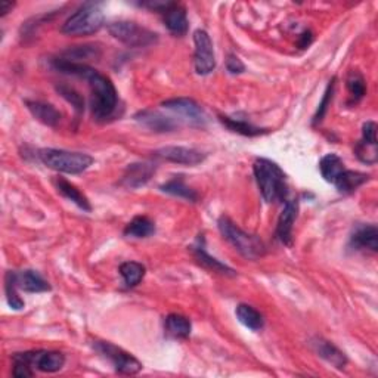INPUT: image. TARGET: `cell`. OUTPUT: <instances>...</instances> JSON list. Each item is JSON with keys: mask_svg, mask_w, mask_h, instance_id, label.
<instances>
[{"mask_svg": "<svg viewBox=\"0 0 378 378\" xmlns=\"http://www.w3.org/2000/svg\"><path fill=\"white\" fill-rule=\"evenodd\" d=\"M54 67L62 74L75 75L85 79L90 87V111L96 122L112 119L119 107V94L107 75L82 62H70L62 58L54 61Z\"/></svg>", "mask_w": 378, "mask_h": 378, "instance_id": "1", "label": "cell"}, {"mask_svg": "<svg viewBox=\"0 0 378 378\" xmlns=\"http://www.w3.org/2000/svg\"><path fill=\"white\" fill-rule=\"evenodd\" d=\"M253 172L260 194L266 203L270 204L286 198V194H289L286 176L275 161L257 159L253 164Z\"/></svg>", "mask_w": 378, "mask_h": 378, "instance_id": "2", "label": "cell"}, {"mask_svg": "<svg viewBox=\"0 0 378 378\" xmlns=\"http://www.w3.org/2000/svg\"><path fill=\"white\" fill-rule=\"evenodd\" d=\"M37 159L52 170L67 175H79L94 164V159L83 152L45 148L38 150Z\"/></svg>", "mask_w": 378, "mask_h": 378, "instance_id": "3", "label": "cell"}, {"mask_svg": "<svg viewBox=\"0 0 378 378\" xmlns=\"http://www.w3.org/2000/svg\"><path fill=\"white\" fill-rule=\"evenodd\" d=\"M219 231L233 249H235L245 259H259L265 254V245L256 235L244 232L237 226L228 216H221L217 221Z\"/></svg>", "mask_w": 378, "mask_h": 378, "instance_id": "4", "label": "cell"}, {"mask_svg": "<svg viewBox=\"0 0 378 378\" xmlns=\"http://www.w3.org/2000/svg\"><path fill=\"white\" fill-rule=\"evenodd\" d=\"M106 17L98 3H85L64 22L61 31L68 36H89L98 33Z\"/></svg>", "mask_w": 378, "mask_h": 378, "instance_id": "5", "label": "cell"}, {"mask_svg": "<svg viewBox=\"0 0 378 378\" xmlns=\"http://www.w3.org/2000/svg\"><path fill=\"white\" fill-rule=\"evenodd\" d=\"M110 34L130 48H147L159 41V36L154 31L142 27L133 21H117L108 25Z\"/></svg>", "mask_w": 378, "mask_h": 378, "instance_id": "6", "label": "cell"}, {"mask_svg": "<svg viewBox=\"0 0 378 378\" xmlns=\"http://www.w3.org/2000/svg\"><path fill=\"white\" fill-rule=\"evenodd\" d=\"M94 349L98 354L111 362L114 370L123 375H135L142 371V363L129 351L110 342H95Z\"/></svg>", "mask_w": 378, "mask_h": 378, "instance_id": "7", "label": "cell"}, {"mask_svg": "<svg viewBox=\"0 0 378 378\" xmlns=\"http://www.w3.org/2000/svg\"><path fill=\"white\" fill-rule=\"evenodd\" d=\"M194 67L197 74L208 75L216 68V57L213 42L205 30H197L194 33Z\"/></svg>", "mask_w": 378, "mask_h": 378, "instance_id": "8", "label": "cell"}, {"mask_svg": "<svg viewBox=\"0 0 378 378\" xmlns=\"http://www.w3.org/2000/svg\"><path fill=\"white\" fill-rule=\"evenodd\" d=\"M12 359L21 361L30 365L31 368L42 372H58L64 368L65 356L61 351L55 350H36V351H24V354H15Z\"/></svg>", "mask_w": 378, "mask_h": 378, "instance_id": "9", "label": "cell"}, {"mask_svg": "<svg viewBox=\"0 0 378 378\" xmlns=\"http://www.w3.org/2000/svg\"><path fill=\"white\" fill-rule=\"evenodd\" d=\"M161 106L182 117V120L191 123L192 126H204L208 120V115L198 102L191 98H173L164 101Z\"/></svg>", "mask_w": 378, "mask_h": 378, "instance_id": "10", "label": "cell"}, {"mask_svg": "<svg viewBox=\"0 0 378 378\" xmlns=\"http://www.w3.org/2000/svg\"><path fill=\"white\" fill-rule=\"evenodd\" d=\"M154 155L166 161L185 166H197L205 160V154L187 147H164L155 151Z\"/></svg>", "mask_w": 378, "mask_h": 378, "instance_id": "11", "label": "cell"}, {"mask_svg": "<svg viewBox=\"0 0 378 378\" xmlns=\"http://www.w3.org/2000/svg\"><path fill=\"white\" fill-rule=\"evenodd\" d=\"M163 15L164 25L175 36H185L188 33L189 21L187 15V9L175 2H167L164 9L160 12Z\"/></svg>", "mask_w": 378, "mask_h": 378, "instance_id": "12", "label": "cell"}, {"mask_svg": "<svg viewBox=\"0 0 378 378\" xmlns=\"http://www.w3.org/2000/svg\"><path fill=\"white\" fill-rule=\"evenodd\" d=\"M298 213V201L286 200L277 225V237L284 245L293 244V228Z\"/></svg>", "mask_w": 378, "mask_h": 378, "instance_id": "13", "label": "cell"}, {"mask_svg": "<svg viewBox=\"0 0 378 378\" xmlns=\"http://www.w3.org/2000/svg\"><path fill=\"white\" fill-rule=\"evenodd\" d=\"M135 119L140 126L147 127L148 130L155 133L172 132V130H175L179 126V123L170 119V117H166L161 112L154 110H143L135 115Z\"/></svg>", "mask_w": 378, "mask_h": 378, "instance_id": "14", "label": "cell"}, {"mask_svg": "<svg viewBox=\"0 0 378 378\" xmlns=\"http://www.w3.org/2000/svg\"><path fill=\"white\" fill-rule=\"evenodd\" d=\"M155 168H157L155 167V164L148 163V161L129 164V167L126 168V173L122 179V185H124L126 188H130V189L147 185L150 179L154 176Z\"/></svg>", "mask_w": 378, "mask_h": 378, "instance_id": "15", "label": "cell"}, {"mask_svg": "<svg viewBox=\"0 0 378 378\" xmlns=\"http://www.w3.org/2000/svg\"><path fill=\"white\" fill-rule=\"evenodd\" d=\"M350 245L355 250H378V229L375 225H359L350 237Z\"/></svg>", "mask_w": 378, "mask_h": 378, "instance_id": "16", "label": "cell"}, {"mask_svg": "<svg viewBox=\"0 0 378 378\" xmlns=\"http://www.w3.org/2000/svg\"><path fill=\"white\" fill-rule=\"evenodd\" d=\"M312 347H314V350L317 351V354L324 359L327 361L328 363H331L333 367L338 368V370H343L346 365H347V358L346 355L343 354V351L335 347L333 343L324 340V338H314V340L310 342Z\"/></svg>", "mask_w": 378, "mask_h": 378, "instance_id": "17", "label": "cell"}, {"mask_svg": "<svg viewBox=\"0 0 378 378\" xmlns=\"http://www.w3.org/2000/svg\"><path fill=\"white\" fill-rule=\"evenodd\" d=\"M17 275V284L18 289H21L25 293H46L50 291L49 282L41 275V273L25 269L21 272H15Z\"/></svg>", "mask_w": 378, "mask_h": 378, "instance_id": "18", "label": "cell"}, {"mask_svg": "<svg viewBox=\"0 0 378 378\" xmlns=\"http://www.w3.org/2000/svg\"><path fill=\"white\" fill-rule=\"evenodd\" d=\"M192 253H194V257L197 259V262L204 266L205 269L212 270V272H216V273H220V275H226V277H235L237 272L233 270L232 268H229L228 265L219 262L217 259L212 257L210 254H208L205 252V247L203 245V242L198 240V242L195 244L192 247Z\"/></svg>", "mask_w": 378, "mask_h": 378, "instance_id": "19", "label": "cell"}, {"mask_svg": "<svg viewBox=\"0 0 378 378\" xmlns=\"http://www.w3.org/2000/svg\"><path fill=\"white\" fill-rule=\"evenodd\" d=\"M29 111L33 114L37 122H41L46 126L55 127L61 122V112L50 103L41 102V101H25Z\"/></svg>", "mask_w": 378, "mask_h": 378, "instance_id": "20", "label": "cell"}, {"mask_svg": "<svg viewBox=\"0 0 378 378\" xmlns=\"http://www.w3.org/2000/svg\"><path fill=\"white\" fill-rule=\"evenodd\" d=\"M164 328H166V334L168 337L176 338V340H185V338H188L191 335L192 324L184 315L172 314L166 318Z\"/></svg>", "mask_w": 378, "mask_h": 378, "instance_id": "21", "label": "cell"}, {"mask_svg": "<svg viewBox=\"0 0 378 378\" xmlns=\"http://www.w3.org/2000/svg\"><path fill=\"white\" fill-rule=\"evenodd\" d=\"M346 170L343 160L337 154L324 155L319 161V172L328 184H335L337 179Z\"/></svg>", "mask_w": 378, "mask_h": 378, "instance_id": "22", "label": "cell"}, {"mask_svg": "<svg viewBox=\"0 0 378 378\" xmlns=\"http://www.w3.org/2000/svg\"><path fill=\"white\" fill-rule=\"evenodd\" d=\"M57 189L62 195V197H65L67 200L73 201L77 207L82 208V210H85V212H92V205H90V203H89L86 195L79 188H77L75 185L70 184L68 180H65L62 177L57 179Z\"/></svg>", "mask_w": 378, "mask_h": 378, "instance_id": "23", "label": "cell"}, {"mask_svg": "<svg viewBox=\"0 0 378 378\" xmlns=\"http://www.w3.org/2000/svg\"><path fill=\"white\" fill-rule=\"evenodd\" d=\"M155 233L154 221L147 216H136L124 228V235L129 238H148Z\"/></svg>", "mask_w": 378, "mask_h": 378, "instance_id": "24", "label": "cell"}, {"mask_svg": "<svg viewBox=\"0 0 378 378\" xmlns=\"http://www.w3.org/2000/svg\"><path fill=\"white\" fill-rule=\"evenodd\" d=\"M235 315L245 328H249L252 331H260L263 328V325H265L263 315L250 305H244V303L238 305Z\"/></svg>", "mask_w": 378, "mask_h": 378, "instance_id": "25", "label": "cell"}, {"mask_svg": "<svg viewBox=\"0 0 378 378\" xmlns=\"http://www.w3.org/2000/svg\"><path fill=\"white\" fill-rule=\"evenodd\" d=\"M370 175L355 172V170H344L340 177L337 179L334 187L342 194H351L355 192L359 187H362L365 182H368Z\"/></svg>", "mask_w": 378, "mask_h": 378, "instance_id": "26", "label": "cell"}, {"mask_svg": "<svg viewBox=\"0 0 378 378\" xmlns=\"http://www.w3.org/2000/svg\"><path fill=\"white\" fill-rule=\"evenodd\" d=\"M221 124L226 126L231 132L233 133H238V135H242V136H260V135H265L268 133L266 129H260L249 122L245 120H240V119H231V117H226V115H220L219 117Z\"/></svg>", "mask_w": 378, "mask_h": 378, "instance_id": "27", "label": "cell"}, {"mask_svg": "<svg viewBox=\"0 0 378 378\" xmlns=\"http://www.w3.org/2000/svg\"><path fill=\"white\" fill-rule=\"evenodd\" d=\"M160 189L163 192H166V194L173 195V197L184 198V200H188L191 203H197L198 201V194H197V191L189 188L180 177H175L172 180L166 182L164 185L160 187Z\"/></svg>", "mask_w": 378, "mask_h": 378, "instance_id": "28", "label": "cell"}, {"mask_svg": "<svg viewBox=\"0 0 378 378\" xmlns=\"http://www.w3.org/2000/svg\"><path fill=\"white\" fill-rule=\"evenodd\" d=\"M120 275L123 277V281L127 289H133L140 281L143 279L147 273L145 266L139 262H124L120 265Z\"/></svg>", "mask_w": 378, "mask_h": 378, "instance_id": "29", "label": "cell"}, {"mask_svg": "<svg viewBox=\"0 0 378 378\" xmlns=\"http://www.w3.org/2000/svg\"><path fill=\"white\" fill-rule=\"evenodd\" d=\"M18 284H17V275L15 270H9L5 275V293H6V302L10 309L21 310L24 309L25 303L24 300L18 294Z\"/></svg>", "mask_w": 378, "mask_h": 378, "instance_id": "30", "label": "cell"}, {"mask_svg": "<svg viewBox=\"0 0 378 378\" xmlns=\"http://www.w3.org/2000/svg\"><path fill=\"white\" fill-rule=\"evenodd\" d=\"M347 90L350 94L351 102L358 103L365 94H367V86H365V80L359 71H350L349 77H347Z\"/></svg>", "mask_w": 378, "mask_h": 378, "instance_id": "31", "label": "cell"}, {"mask_svg": "<svg viewBox=\"0 0 378 378\" xmlns=\"http://www.w3.org/2000/svg\"><path fill=\"white\" fill-rule=\"evenodd\" d=\"M98 57H99V52L94 46H79V48H74L65 52L62 59L70 61V62H79V59H90V58H98Z\"/></svg>", "mask_w": 378, "mask_h": 378, "instance_id": "32", "label": "cell"}, {"mask_svg": "<svg viewBox=\"0 0 378 378\" xmlns=\"http://www.w3.org/2000/svg\"><path fill=\"white\" fill-rule=\"evenodd\" d=\"M334 87H335V79H333L327 87V90H325V94H324V98L319 103V107H318V111L314 117V124H318L324 120V117L325 114H327L328 111V107L331 106V101H333V95H334Z\"/></svg>", "mask_w": 378, "mask_h": 378, "instance_id": "33", "label": "cell"}, {"mask_svg": "<svg viewBox=\"0 0 378 378\" xmlns=\"http://www.w3.org/2000/svg\"><path fill=\"white\" fill-rule=\"evenodd\" d=\"M58 90H59V94H61V95H62L65 99H67L68 102H71V103H73L74 108H75L77 111H83V107H85V101L82 99V96H80L79 94L75 92V90H74L73 87L61 86V87H58Z\"/></svg>", "mask_w": 378, "mask_h": 378, "instance_id": "34", "label": "cell"}, {"mask_svg": "<svg viewBox=\"0 0 378 378\" xmlns=\"http://www.w3.org/2000/svg\"><path fill=\"white\" fill-rule=\"evenodd\" d=\"M362 140L377 145V124L374 122H367L362 127Z\"/></svg>", "mask_w": 378, "mask_h": 378, "instance_id": "35", "label": "cell"}, {"mask_svg": "<svg viewBox=\"0 0 378 378\" xmlns=\"http://www.w3.org/2000/svg\"><path fill=\"white\" fill-rule=\"evenodd\" d=\"M226 68L231 74H241L245 71V65L237 55H229L226 59Z\"/></svg>", "mask_w": 378, "mask_h": 378, "instance_id": "36", "label": "cell"}, {"mask_svg": "<svg viewBox=\"0 0 378 378\" xmlns=\"http://www.w3.org/2000/svg\"><path fill=\"white\" fill-rule=\"evenodd\" d=\"M12 8H14V3L8 2V0H3V2L0 3V15L5 17L9 10H12Z\"/></svg>", "mask_w": 378, "mask_h": 378, "instance_id": "37", "label": "cell"}]
</instances>
